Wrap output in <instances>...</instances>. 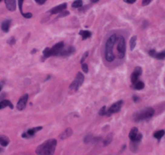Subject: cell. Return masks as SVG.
Returning <instances> with one entry per match:
<instances>
[{"label": "cell", "instance_id": "9c48e42d", "mask_svg": "<svg viewBox=\"0 0 165 155\" xmlns=\"http://www.w3.org/2000/svg\"><path fill=\"white\" fill-rule=\"evenodd\" d=\"M28 100V94H25L24 96H22L19 98L18 103H17V109L19 111H23L26 107Z\"/></svg>", "mask_w": 165, "mask_h": 155}, {"label": "cell", "instance_id": "3957f363", "mask_svg": "<svg viewBox=\"0 0 165 155\" xmlns=\"http://www.w3.org/2000/svg\"><path fill=\"white\" fill-rule=\"evenodd\" d=\"M64 42H59L57 43L54 46H52V48H45L43 51V57L41 61L44 62L45 60L50 57H57L59 56L60 52L64 49Z\"/></svg>", "mask_w": 165, "mask_h": 155}, {"label": "cell", "instance_id": "2e32d148", "mask_svg": "<svg viewBox=\"0 0 165 155\" xmlns=\"http://www.w3.org/2000/svg\"><path fill=\"white\" fill-rule=\"evenodd\" d=\"M11 24H12V20L11 19H5L4 21H2L1 24V29L4 32H8L11 28Z\"/></svg>", "mask_w": 165, "mask_h": 155}, {"label": "cell", "instance_id": "f1b7e54d", "mask_svg": "<svg viewBox=\"0 0 165 155\" xmlns=\"http://www.w3.org/2000/svg\"><path fill=\"white\" fill-rule=\"evenodd\" d=\"M24 0H18V6H19V11L21 12V14H23V3H24Z\"/></svg>", "mask_w": 165, "mask_h": 155}, {"label": "cell", "instance_id": "e575fe53", "mask_svg": "<svg viewBox=\"0 0 165 155\" xmlns=\"http://www.w3.org/2000/svg\"><path fill=\"white\" fill-rule=\"evenodd\" d=\"M35 2H37L38 4H40V5H43L44 3H45V2L47 1V0H35Z\"/></svg>", "mask_w": 165, "mask_h": 155}, {"label": "cell", "instance_id": "f546056e", "mask_svg": "<svg viewBox=\"0 0 165 155\" xmlns=\"http://www.w3.org/2000/svg\"><path fill=\"white\" fill-rule=\"evenodd\" d=\"M88 56H89V52L88 51H86V52L84 53V54L82 55V57H81V64H82L83 62H85V59L87 58Z\"/></svg>", "mask_w": 165, "mask_h": 155}, {"label": "cell", "instance_id": "ac0fdd59", "mask_svg": "<svg viewBox=\"0 0 165 155\" xmlns=\"http://www.w3.org/2000/svg\"><path fill=\"white\" fill-rule=\"evenodd\" d=\"M7 107H10L11 109H13V108H14V106H13L12 103L10 100L5 99V100H2L0 102V110L3 109V108Z\"/></svg>", "mask_w": 165, "mask_h": 155}, {"label": "cell", "instance_id": "4fadbf2b", "mask_svg": "<svg viewBox=\"0 0 165 155\" xmlns=\"http://www.w3.org/2000/svg\"><path fill=\"white\" fill-rule=\"evenodd\" d=\"M149 55L152 57H155L156 59L163 60L165 59V50H163L160 52H157L155 49H151L149 51Z\"/></svg>", "mask_w": 165, "mask_h": 155}, {"label": "cell", "instance_id": "44dd1931", "mask_svg": "<svg viewBox=\"0 0 165 155\" xmlns=\"http://www.w3.org/2000/svg\"><path fill=\"white\" fill-rule=\"evenodd\" d=\"M113 141V133L108 134L106 137L103 140V144L104 146H107L108 145L111 143V141Z\"/></svg>", "mask_w": 165, "mask_h": 155}, {"label": "cell", "instance_id": "9a60e30c", "mask_svg": "<svg viewBox=\"0 0 165 155\" xmlns=\"http://www.w3.org/2000/svg\"><path fill=\"white\" fill-rule=\"evenodd\" d=\"M73 129H71V128H67V129L63 131L59 135V137L61 140H64V139L68 138L69 136H71L73 135Z\"/></svg>", "mask_w": 165, "mask_h": 155}, {"label": "cell", "instance_id": "6da1fadb", "mask_svg": "<svg viewBox=\"0 0 165 155\" xmlns=\"http://www.w3.org/2000/svg\"><path fill=\"white\" fill-rule=\"evenodd\" d=\"M57 146V141L55 139H49L45 141L44 143L38 146L35 150V153L37 154L52 155L55 153Z\"/></svg>", "mask_w": 165, "mask_h": 155}, {"label": "cell", "instance_id": "b9f144b4", "mask_svg": "<svg viewBox=\"0 0 165 155\" xmlns=\"http://www.w3.org/2000/svg\"><path fill=\"white\" fill-rule=\"evenodd\" d=\"M0 151H1V150H0Z\"/></svg>", "mask_w": 165, "mask_h": 155}, {"label": "cell", "instance_id": "d4e9b609", "mask_svg": "<svg viewBox=\"0 0 165 155\" xmlns=\"http://www.w3.org/2000/svg\"><path fill=\"white\" fill-rule=\"evenodd\" d=\"M82 0H75L72 3V7H73V8H80V7H82Z\"/></svg>", "mask_w": 165, "mask_h": 155}, {"label": "cell", "instance_id": "d6986e66", "mask_svg": "<svg viewBox=\"0 0 165 155\" xmlns=\"http://www.w3.org/2000/svg\"><path fill=\"white\" fill-rule=\"evenodd\" d=\"M10 140L9 138L6 136H3V135H1L0 136V145L3 147H6L9 145Z\"/></svg>", "mask_w": 165, "mask_h": 155}, {"label": "cell", "instance_id": "8992f818", "mask_svg": "<svg viewBox=\"0 0 165 155\" xmlns=\"http://www.w3.org/2000/svg\"><path fill=\"white\" fill-rule=\"evenodd\" d=\"M118 45H117V51H118V58H123L126 55V41L123 36L118 37Z\"/></svg>", "mask_w": 165, "mask_h": 155}, {"label": "cell", "instance_id": "60d3db41", "mask_svg": "<svg viewBox=\"0 0 165 155\" xmlns=\"http://www.w3.org/2000/svg\"><path fill=\"white\" fill-rule=\"evenodd\" d=\"M1 1H2V0H0V2H1Z\"/></svg>", "mask_w": 165, "mask_h": 155}, {"label": "cell", "instance_id": "ba28073f", "mask_svg": "<svg viewBox=\"0 0 165 155\" xmlns=\"http://www.w3.org/2000/svg\"><path fill=\"white\" fill-rule=\"evenodd\" d=\"M43 129L42 126H39V127H35V128H31V129H29L28 131H26L25 133L22 134V137L23 138H31V137H33L35 136V133L40 131L41 129Z\"/></svg>", "mask_w": 165, "mask_h": 155}, {"label": "cell", "instance_id": "d6a6232c", "mask_svg": "<svg viewBox=\"0 0 165 155\" xmlns=\"http://www.w3.org/2000/svg\"><path fill=\"white\" fill-rule=\"evenodd\" d=\"M59 15H58V18H61V17H64L66 16V15H68V14H69V12H67V11H63L62 12H61V13H59Z\"/></svg>", "mask_w": 165, "mask_h": 155}, {"label": "cell", "instance_id": "603a6c76", "mask_svg": "<svg viewBox=\"0 0 165 155\" xmlns=\"http://www.w3.org/2000/svg\"><path fill=\"white\" fill-rule=\"evenodd\" d=\"M136 42H137V36H132L131 38H130V51L134 50V49L135 48V46H136Z\"/></svg>", "mask_w": 165, "mask_h": 155}, {"label": "cell", "instance_id": "484cf974", "mask_svg": "<svg viewBox=\"0 0 165 155\" xmlns=\"http://www.w3.org/2000/svg\"><path fill=\"white\" fill-rule=\"evenodd\" d=\"M93 140H94V136H93L92 134H88V135L85 136V138H84V142L86 144L90 143V142H91Z\"/></svg>", "mask_w": 165, "mask_h": 155}, {"label": "cell", "instance_id": "f35d334b", "mask_svg": "<svg viewBox=\"0 0 165 155\" xmlns=\"http://www.w3.org/2000/svg\"><path fill=\"white\" fill-rule=\"evenodd\" d=\"M36 52V49H33L32 52H31V53H34V52Z\"/></svg>", "mask_w": 165, "mask_h": 155}, {"label": "cell", "instance_id": "5b68a950", "mask_svg": "<svg viewBox=\"0 0 165 155\" xmlns=\"http://www.w3.org/2000/svg\"><path fill=\"white\" fill-rule=\"evenodd\" d=\"M84 80H85V76L83 75L82 73L78 72V74H77V75H76L74 80H73V81L72 82V83L70 84L69 89L72 90V91H78V89L82 86L83 83H84Z\"/></svg>", "mask_w": 165, "mask_h": 155}, {"label": "cell", "instance_id": "ab89813d", "mask_svg": "<svg viewBox=\"0 0 165 155\" xmlns=\"http://www.w3.org/2000/svg\"><path fill=\"white\" fill-rule=\"evenodd\" d=\"M2 88V85H1V84H0V91H1Z\"/></svg>", "mask_w": 165, "mask_h": 155}, {"label": "cell", "instance_id": "836d02e7", "mask_svg": "<svg viewBox=\"0 0 165 155\" xmlns=\"http://www.w3.org/2000/svg\"><path fill=\"white\" fill-rule=\"evenodd\" d=\"M152 0H142V5L145 7V6H147L148 4L151 3V2Z\"/></svg>", "mask_w": 165, "mask_h": 155}, {"label": "cell", "instance_id": "7402d4cb", "mask_svg": "<svg viewBox=\"0 0 165 155\" xmlns=\"http://www.w3.org/2000/svg\"><path fill=\"white\" fill-rule=\"evenodd\" d=\"M165 134L164 130H159V131H156L155 133H154V137L156 138L158 141H160V139L163 136V135Z\"/></svg>", "mask_w": 165, "mask_h": 155}, {"label": "cell", "instance_id": "30bf717a", "mask_svg": "<svg viewBox=\"0 0 165 155\" xmlns=\"http://www.w3.org/2000/svg\"><path fill=\"white\" fill-rule=\"evenodd\" d=\"M142 68L140 66H136L134 68V71L130 75V81L132 85H134L137 81H139V77L142 74Z\"/></svg>", "mask_w": 165, "mask_h": 155}, {"label": "cell", "instance_id": "d590c367", "mask_svg": "<svg viewBox=\"0 0 165 155\" xmlns=\"http://www.w3.org/2000/svg\"><path fill=\"white\" fill-rule=\"evenodd\" d=\"M123 1L127 3H129V4H132V3L136 2V0H123Z\"/></svg>", "mask_w": 165, "mask_h": 155}, {"label": "cell", "instance_id": "7c38bea8", "mask_svg": "<svg viewBox=\"0 0 165 155\" xmlns=\"http://www.w3.org/2000/svg\"><path fill=\"white\" fill-rule=\"evenodd\" d=\"M75 48L74 47H72V46H70V47H68V48H66L62 49L61 52H60L59 56L60 57H68V56H70V55H72L73 53H74L75 52Z\"/></svg>", "mask_w": 165, "mask_h": 155}, {"label": "cell", "instance_id": "8d00e7d4", "mask_svg": "<svg viewBox=\"0 0 165 155\" xmlns=\"http://www.w3.org/2000/svg\"><path fill=\"white\" fill-rule=\"evenodd\" d=\"M133 100H134V103H137V102H138V101L139 100V97H138V96H133Z\"/></svg>", "mask_w": 165, "mask_h": 155}, {"label": "cell", "instance_id": "8fae6325", "mask_svg": "<svg viewBox=\"0 0 165 155\" xmlns=\"http://www.w3.org/2000/svg\"><path fill=\"white\" fill-rule=\"evenodd\" d=\"M66 8H67V3L64 2V3L60 4L58 6H57V7H54L53 8H52V9L50 10L49 12L52 15H57L62 12L63 11H64Z\"/></svg>", "mask_w": 165, "mask_h": 155}, {"label": "cell", "instance_id": "e0dca14e", "mask_svg": "<svg viewBox=\"0 0 165 155\" xmlns=\"http://www.w3.org/2000/svg\"><path fill=\"white\" fill-rule=\"evenodd\" d=\"M138 134H139V130L137 128H132L131 130L129 133V138L131 141H135V139H136L137 136H138Z\"/></svg>", "mask_w": 165, "mask_h": 155}, {"label": "cell", "instance_id": "4dcf8cb0", "mask_svg": "<svg viewBox=\"0 0 165 155\" xmlns=\"http://www.w3.org/2000/svg\"><path fill=\"white\" fill-rule=\"evenodd\" d=\"M15 38L14 36H12V37H11V38H9V40L7 41V43H8V45H14L15 44Z\"/></svg>", "mask_w": 165, "mask_h": 155}, {"label": "cell", "instance_id": "277c9868", "mask_svg": "<svg viewBox=\"0 0 165 155\" xmlns=\"http://www.w3.org/2000/svg\"><path fill=\"white\" fill-rule=\"evenodd\" d=\"M155 114V110L152 107H146L144 108L141 111L134 113L133 116V119L135 122L143 121V120H146L153 116Z\"/></svg>", "mask_w": 165, "mask_h": 155}, {"label": "cell", "instance_id": "4316f807", "mask_svg": "<svg viewBox=\"0 0 165 155\" xmlns=\"http://www.w3.org/2000/svg\"><path fill=\"white\" fill-rule=\"evenodd\" d=\"M106 111H107L106 107V106H103V107L100 109V111H99V115H100V116H106Z\"/></svg>", "mask_w": 165, "mask_h": 155}, {"label": "cell", "instance_id": "52a82bcc", "mask_svg": "<svg viewBox=\"0 0 165 155\" xmlns=\"http://www.w3.org/2000/svg\"><path fill=\"white\" fill-rule=\"evenodd\" d=\"M123 105V100H119L115 102L114 103L111 105V107H109L107 111H106V116H110L111 114H114V113H117L121 110L122 107Z\"/></svg>", "mask_w": 165, "mask_h": 155}, {"label": "cell", "instance_id": "83f0119b", "mask_svg": "<svg viewBox=\"0 0 165 155\" xmlns=\"http://www.w3.org/2000/svg\"><path fill=\"white\" fill-rule=\"evenodd\" d=\"M81 69H82L83 72L84 73H88V70H89V67H88V65L86 64V63H85V62H83L82 64H81Z\"/></svg>", "mask_w": 165, "mask_h": 155}, {"label": "cell", "instance_id": "5bb4252c", "mask_svg": "<svg viewBox=\"0 0 165 155\" xmlns=\"http://www.w3.org/2000/svg\"><path fill=\"white\" fill-rule=\"evenodd\" d=\"M7 10L10 12H15L16 10V1L15 0H4Z\"/></svg>", "mask_w": 165, "mask_h": 155}, {"label": "cell", "instance_id": "cb8c5ba5", "mask_svg": "<svg viewBox=\"0 0 165 155\" xmlns=\"http://www.w3.org/2000/svg\"><path fill=\"white\" fill-rule=\"evenodd\" d=\"M144 83H143L142 81H137L133 85V87H134V89H135V90H143V89L144 88Z\"/></svg>", "mask_w": 165, "mask_h": 155}, {"label": "cell", "instance_id": "74e56055", "mask_svg": "<svg viewBox=\"0 0 165 155\" xmlns=\"http://www.w3.org/2000/svg\"><path fill=\"white\" fill-rule=\"evenodd\" d=\"M91 1V2H93V3H96V2H97L99 1V0H90Z\"/></svg>", "mask_w": 165, "mask_h": 155}, {"label": "cell", "instance_id": "1f68e13d", "mask_svg": "<svg viewBox=\"0 0 165 155\" xmlns=\"http://www.w3.org/2000/svg\"><path fill=\"white\" fill-rule=\"evenodd\" d=\"M22 15L25 18V19H31V17H32V14L30 13V12H27V13H23Z\"/></svg>", "mask_w": 165, "mask_h": 155}, {"label": "cell", "instance_id": "ffe728a7", "mask_svg": "<svg viewBox=\"0 0 165 155\" xmlns=\"http://www.w3.org/2000/svg\"><path fill=\"white\" fill-rule=\"evenodd\" d=\"M79 35L82 37V40H86L88 38H90L92 36L91 32L90 31H85V30H81L79 32Z\"/></svg>", "mask_w": 165, "mask_h": 155}, {"label": "cell", "instance_id": "7a4b0ae2", "mask_svg": "<svg viewBox=\"0 0 165 155\" xmlns=\"http://www.w3.org/2000/svg\"><path fill=\"white\" fill-rule=\"evenodd\" d=\"M117 40H118L117 34H113L106 41V47H105V57L108 62H112L115 58L113 52V48L114 44L117 42Z\"/></svg>", "mask_w": 165, "mask_h": 155}]
</instances>
